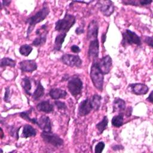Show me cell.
Wrapping results in <instances>:
<instances>
[{
	"instance_id": "cell-34",
	"label": "cell",
	"mask_w": 153,
	"mask_h": 153,
	"mask_svg": "<svg viewBox=\"0 0 153 153\" xmlns=\"http://www.w3.org/2000/svg\"><path fill=\"white\" fill-rule=\"evenodd\" d=\"M139 1V0H138ZM152 0H139V5L140 6H146L148 5H149L151 3H152Z\"/></svg>"
},
{
	"instance_id": "cell-22",
	"label": "cell",
	"mask_w": 153,
	"mask_h": 153,
	"mask_svg": "<svg viewBox=\"0 0 153 153\" xmlns=\"http://www.w3.org/2000/svg\"><path fill=\"white\" fill-rule=\"evenodd\" d=\"M22 86L25 91V92L29 96H31L30 90L32 88L31 81L29 77H25L22 80Z\"/></svg>"
},
{
	"instance_id": "cell-2",
	"label": "cell",
	"mask_w": 153,
	"mask_h": 153,
	"mask_svg": "<svg viewBox=\"0 0 153 153\" xmlns=\"http://www.w3.org/2000/svg\"><path fill=\"white\" fill-rule=\"evenodd\" d=\"M104 75L100 71L97 61L93 62L90 68V76L94 87L99 91H102Z\"/></svg>"
},
{
	"instance_id": "cell-40",
	"label": "cell",
	"mask_w": 153,
	"mask_h": 153,
	"mask_svg": "<svg viewBox=\"0 0 153 153\" xmlns=\"http://www.w3.org/2000/svg\"><path fill=\"white\" fill-rule=\"evenodd\" d=\"M102 44H104V42L106 41V33H103V34L102 35Z\"/></svg>"
},
{
	"instance_id": "cell-36",
	"label": "cell",
	"mask_w": 153,
	"mask_h": 153,
	"mask_svg": "<svg viewBox=\"0 0 153 153\" xmlns=\"http://www.w3.org/2000/svg\"><path fill=\"white\" fill-rule=\"evenodd\" d=\"M71 50L73 53H78L81 51V49L79 48V47L76 45H73L72 46H71Z\"/></svg>"
},
{
	"instance_id": "cell-25",
	"label": "cell",
	"mask_w": 153,
	"mask_h": 153,
	"mask_svg": "<svg viewBox=\"0 0 153 153\" xmlns=\"http://www.w3.org/2000/svg\"><path fill=\"white\" fill-rule=\"evenodd\" d=\"M32 112L31 109H29L28 111H24V112H22L19 114V116L22 118L23 119L25 120L26 121H27L32 124H36L37 123V119L36 118H30V114Z\"/></svg>"
},
{
	"instance_id": "cell-7",
	"label": "cell",
	"mask_w": 153,
	"mask_h": 153,
	"mask_svg": "<svg viewBox=\"0 0 153 153\" xmlns=\"http://www.w3.org/2000/svg\"><path fill=\"white\" fill-rule=\"evenodd\" d=\"M61 60L63 64L72 68H81L82 64V60L79 56L74 54H65L61 57Z\"/></svg>"
},
{
	"instance_id": "cell-10",
	"label": "cell",
	"mask_w": 153,
	"mask_h": 153,
	"mask_svg": "<svg viewBox=\"0 0 153 153\" xmlns=\"http://www.w3.org/2000/svg\"><path fill=\"white\" fill-rule=\"evenodd\" d=\"M97 63L103 75L109 73L112 65V60L109 55L103 56L99 62H97Z\"/></svg>"
},
{
	"instance_id": "cell-8",
	"label": "cell",
	"mask_w": 153,
	"mask_h": 153,
	"mask_svg": "<svg viewBox=\"0 0 153 153\" xmlns=\"http://www.w3.org/2000/svg\"><path fill=\"white\" fill-rule=\"evenodd\" d=\"M99 54V42L98 39H95L90 41L88 50V56L90 60L93 62H96L98 59Z\"/></svg>"
},
{
	"instance_id": "cell-24",
	"label": "cell",
	"mask_w": 153,
	"mask_h": 153,
	"mask_svg": "<svg viewBox=\"0 0 153 153\" xmlns=\"http://www.w3.org/2000/svg\"><path fill=\"white\" fill-rule=\"evenodd\" d=\"M101 99H102V97L99 94H94L92 96L90 100H91L93 110L95 111L99 110L101 105Z\"/></svg>"
},
{
	"instance_id": "cell-35",
	"label": "cell",
	"mask_w": 153,
	"mask_h": 153,
	"mask_svg": "<svg viewBox=\"0 0 153 153\" xmlns=\"http://www.w3.org/2000/svg\"><path fill=\"white\" fill-rule=\"evenodd\" d=\"M84 32V29L83 26H78L76 29H75V33L77 35H81Z\"/></svg>"
},
{
	"instance_id": "cell-13",
	"label": "cell",
	"mask_w": 153,
	"mask_h": 153,
	"mask_svg": "<svg viewBox=\"0 0 153 153\" xmlns=\"http://www.w3.org/2000/svg\"><path fill=\"white\" fill-rule=\"evenodd\" d=\"M128 88L129 91L136 94V95H143L145 94L148 92V87L142 83H134L128 85Z\"/></svg>"
},
{
	"instance_id": "cell-31",
	"label": "cell",
	"mask_w": 153,
	"mask_h": 153,
	"mask_svg": "<svg viewBox=\"0 0 153 153\" xmlns=\"http://www.w3.org/2000/svg\"><path fill=\"white\" fill-rule=\"evenodd\" d=\"M54 105L56 106V107L59 109V110H65L67 108V106L66 104L61 101L59 100H56L54 102Z\"/></svg>"
},
{
	"instance_id": "cell-5",
	"label": "cell",
	"mask_w": 153,
	"mask_h": 153,
	"mask_svg": "<svg viewBox=\"0 0 153 153\" xmlns=\"http://www.w3.org/2000/svg\"><path fill=\"white\" fill-rule=\"evenodd\" d=\"M123 38L121 41V45L123 47L135 44L136 45H141V39L135 32L130 30L126 29L122 33Z\"/></svg>"
},
{
	"instance_id": "cell-16",
	"label": "cell",
	"mask_w": 153,
	"mask_h": 153,
	"mask_svg": "<svg viewBox=\"0 0 153 153\" xmlns=\"http://www.w3.org/2000/svg\"><path fill=\"white\" fill-rule=\"evenodd\" d=\"M36 108L38 111L43 112L44 113H51L54 110V106L48 100H44L39 102L36 105Z\"/></svg>"
},
{
	"instance_id": "cell-26",
	"label": "cell",
	"mask_w": 153,
	"mask_h": 153,
	"mask_svg": "<svg viewBox=\"0 0 153 153\" xmlns=\"http://www.w3.org/2000/svg\"><path fill=\"white\" fill-rule=\"evenodd\" d=\"M0 63H1V68H4L6 66L14 68L16 65V61L9 57H4L1 59Z\"/></svg>"
},
{
	"instance_id": "cell-19",
	"label": "cell",
	"mask_w": 153,
	"mask_h": 153,
	"mask_svg": "<svg viewBox=\"0 0 153 153\" xmlns=\"http://www.w3.org/2000/svg\"><path fill=\"white\" fill-rule=\"evenodd\" d=\"M36 134V130L30 125L25 124L23 126L22 137L24 138H28L30 137L35 136Z\"/></svg>"
},
{
	"instance_id": "cell-15",
	"label": "cell",
	"mask_w": 153,
	"mask_h": 153,
	"mask_svg": "<svg viewBox=\"0 0 153 153\" xmlns=\"http://www.w3.org/2000/svg\"><path fill=\"white\" fill-rule=\"evenodd\" d=\"M36 124L44 131H51V122L50 118L47 115H42L37 119Z\"/></svg>"
},
{
	"instance_id": "cell-11",
	"label": "cell",
	"mask_w": 153,
	"mask_h": 153,
	"mask_svg": "<svg viewBox=\"0 0 153 153\" xmlns=\"http://www.w3.org/2000/svg\"><path fill=\"white\" fill-rule=\"evenodd\" d=\"M93 110L91 100L88 98L81 101L78 106V114L79 117H84L87 115Z\"/></svg>"
},
{
	"instance_id": "cell-12",
	"label": "cell",
	"mask_w": 153,
	"mask_h": 153,
	"mask_svg": "<svg viewBox=\"0 0 153 153\" xmlns=\"http://www.w3.org/2000/svg\"><path fill=\"white\" fill-rule=\"evenodd\" d=\"M99 33V24L96 20H92L87 27V38L91 41L97 38Z\"/></svg>"
},
{
	"instance_id": "cell-33",
	"label": "cell",
	"mask_w": 153,
	"mask_h": 153,
	"mask_svg": "<svg viewBox=\"0 0 153 153\" xmlns=\"http://www.w3.org/2000/svg\"><path fill=\"white\" fill-rule=\"evenodd\" d=\"M144 42L151 47H152V37L145 36L144 38Z\"/></svg>"
},
{
	"instance_id": "cell-9",
	"label": "cell",
	"mask_w": 153,
	"mask_h": 153,
	"mask_svg": "<svg viewBox=\"0 0 153 153\" xmlns=\"http://www.w3.org/2000/svg\"><path fill=\"white\" fill-rule=\"evenodd\" d=\"M98 5L100 12L105 16H110L114 12L115 7L111 1H99Z\"/></svg>"
},
{
	"instance_id": "cell-1",
	"label": "cell",
	"mask_w": 153,
	"mask_h": 153,
	"mask_svg": "<svg viewBox=\"0 0 153 153\" xmlns=\"http://www.w3.org/2000/svg\"><path fill=\"white\" fill-rule=\"evenodd\" d=\"M45 2H44V5L35 14L30 16L28 19H26V23L29 25L27 30V37L30 34L35 25L43 21L48 15L50 13V10L47 4H45Z\"/></svg>"
},
{
	"instance_id": "cell-14",
	"label": "cell",
	"mask_w": 153,
	"mask_h": 153,
	"mask_svg": "<svg viewBox=\"0 0 153 153\" xmlns=\"http://www.w3.org/2000/svg\"><path fill=\"white\" fill-rule=\"evenodd\" d=\"M19 68L22 72H32L37 69L38 66L33 60H24L19 63Z\"/></svg>"
},
{
	"instance_id": "cell-27",
	"label": "cell",
	"mask_w": 153,
	"mask_h": 153,
	"mask_svg": "<svg viewBox=\"0 0 153 153\" xmlns=\"http://www.w3.org/2000/svg\"><path fill=\"white\" fill-rule=\"evenodd\" d=\"M108 119L106 116H104L102 121L98 123L96 125V127L100 134L102 133L103 131L108 126Z\"/></svg>"
},
{
	"instance_id": "cell-41",
	"label": "cell",
	"mask_w": 153,
	"mask_h": 153,
	"mask_svg": "<svg viewBox=\"0 0 153 153\" xmlns=\"http://www.w3.org/2000/svg\"><path fill=\"white\" fill-rule=\"evenodd\" d=\"M10 1H3L2 2V4H3V5H8L9 4H10Z\"/></svg>"
},
{
	"instance_id": "cell-21",
	"label": "cell",
	"mask_w": 153,
	"mask_h": 153,
	"mask_svg": "<svg viewBox=\"0 0 153 153\" xmlns=\"http://www.w3.org/2000/svg\"><path fill=\"white\" fill-rule=\"evenodd\" d=\"M44 88L41 84V82L39 81H38V84L36 86V88H35L33 94H32V97L34 100H37L39 99H40L42 96H44Z\"/></svg>"
},
{
	"instance_id": "cell-37",
	"label": "cell",
	"mask_w": 153,
	"mask_h": 153,
	"mask_svg": "<svg viewBox=\"0 0 153 153\" xmlns=\"http://www.w3.org/2000/svg\"><path fill=\"white\" fill-rule=\"evenodd\" d=\"M112 149L114 151H117V150H120V149H123L124 147L122 145H115L112 147Z\"/></svg>"
},
{
	"instance_id": "cell-32",
	"label": "cell",
	"mask_w": 153,
	"mask_h": 153,
	"mask_svg": "<svg viewBox=\"0 0 153 153\" xmlns=\"http://www.w3.org/2000/svg\"><path fill=\"white\" fill-rule=\"evenodd\" d=\"M5 93L4 96V100L6 102H10V89L9 87H7L5 88Z\"/></svg>"
},
{
	"instance_id": "cell-3",
	"label": "cell",
	"mask_w": 153,
	"mask_h": 153,
	"mask_svg": "<svg viewBox=\"0 0 153 153\" xmlns=\"http://www.w3.org/2000/svg\"><path fill=\"white\" fill-rule=\"evenodd\" d=\"M76 22L75 17L66 13L64 17L57 20L55 23V30L59 33H65L70 30V29L74 25Z\"/></svg>"
},
{
	"instance_id": "cell-4",
	"label": "cell",
	"mask_w": 153,
	"mask_h": 153,
	"mask_svg": "<svg viewBox=\"0 0 153 153\" xmlns=\"http://www.w3.org/2000/svg\"><path fill=\"white\" fill-rule=\"evenodd\" d=\"M67 87L72 96L76 98L82 93L83 84L81 79L78 76L74 75L68 79Z\"/></svg>"
},
{
	"instance_id": "cell-39",
	"label": "cell",
	"mask_w": 153,
	"mask_h": 153,
	"mask_svg": "<svg viewBox=\"0 0 153 153\" xmlns=\"http://www.w3.org/2000/svg\"><path fill=\"white\" fill-rule=\"evenodd\" d=\"M152 91H151V93H150V94H149V95L148 96V97L146 98V100L147 101H148V102H149L150 103H152Z\"/></svg>"
},
{
	"instance_id": "cell-17",
	"label": "cell",
	"mask_w": 153,
	"mask_h": 153,
	"mask_svg": "<svg viewBox=\"0 0 153 153\" xmlns=\"http://www.w3.org/2000/svg\"><path fill=\"white\" fill-rule=\"evenodd\" d=\"M49 96L54 100H57L60 99H64L68 96L67 92L61 88H52L49 91Z\"/></svg>"
},
{
	"instance_id": "cell-23",
	"label": "cell",
	"mask_w": 153,
	"mask_h": 153,
	"mask_svg": "<svg viewBox=\"0 0 153 153\" xmlns=\"http://www.w3.org/2000/svg\"><path fill=\"white\" fill-rule=\"evenodd\" d=\"M124 123V114L120 112L118 115L112 117L111 120L112 125L115 127H120L123 126Z\"/></svg>"
},
{
	"instance_id": "cell-18",
	"label": "cell",
	"mask_w": 153,
	"mask_h": 153,
	"mask_svg": "<svg viewBox=\"0 0 153 153\" xmlns=\"http://www.w3.org/2000/svg\"><path fill=\"white\" fill-rule=\"evenodd\" d=\"M112 107L113 112L123 111L126 109V102L120 97H115L113 102Z\"/></svg>"
},
{
	"instance_id": "cell-20",
	"label": "cell",
	"mask_w": 153,
	"mask_h": 153,
	"mask_svg": "<svg viewBox=\"0 0 153 153\" xmlns=\"http://www.w3.org/2000/svg\"><path fill=\"white\" fill-rule=\"evenodd\" d=\"M67 33H59L56 36L54 44V50L56 51H60L62 48V44L65 41V37Z\"/></svg>"
},
{
	"instance_id": "cell-28",
	"label": "cell",
	"mask_w": 153,
	"mask_h": 153,
	"mask_svg": "<svg viewBox=\"0 0 153 153\" xmlns=\"http://www.w3.org/2000/svg\"><path fill=\"white\" fill-rule=\"evenodd\" d=\"M33 48L28 44H24L20 47L19 48V53L25 56H29L32 52Z\"/></svg>"
},
{
	"instance_id": "cell-29",
	"label": "cell",
	"mask_w": 153,
	"mask_h": 153,
	"mask_svg": "<svg viewBox=\"0 0 153 153\" xmlns=\"http://www.w3.org/2000/svg\"><path fill=\"white\" fill-rule=\"evenodd\" d=\"M20 127L18 128L15 127L14 126H10V134L13 137L16 138V139H19V131L20 130Z\"/></svg>"
},
{
	"instance_id": "cell-6",
	"label": "cell",
	"mask_w": 153,
	"mask_h": 153,
	"mask_svg": "<svg viewBox=\"0 0 153 153\" xmlns=\"http://www.w3.org/2000/svg\"><path fill=\"white\" fill-rule=\"evenodd\" d=\"M41 137L47 143L50 144L56 147H59L63 145V140L57 134L51 131H44L41 133Z\"/></svg>"
},
{
	"instance_id": "cell-42",
	"label": "cell",
	"mask_w": 153,
	"mask_h": 153,
	"mask_svg": "<svg viewBox=\"0 0 153 153\" xmlns=\"http://www.w3.org/2000/svg\"><path fill=\"white\" fill-rule=\"evenodd\" d=\"M1 139H2L3 138V136H4V133H3V131H2V128H1Z\"/></svg>"
},
{
	"instance_id": "cell-38",
	"label": "cell",
	"mask_w": 153,
	"mask_h": 153,
	"mask_svg": "<svg viewBox=\"0 0 153 153\" xmlns=\"http://www.w3.org/2000/svg\"><path fill=\"white\" fill-rule=\"evenodd\" d=\"M131 112H132V108L131 107H128L127 108V109L126 110V115L127 117H130L131 115Z\"/></svg>"
},
{
	"instance_id": "cell-30",
	"label": "cell",
	"mask_w": 153,
	"mask_h": 153,
	"mask_svg": "<svg viewBox=\"0 0 153 153\" xmlns=\"http://www.w3.org/2000/svg\"><path fill=\"white\" fill-rule=\"evenodd\" d=\"M105 144L103 142H98L95 146V148H94L95 153H101L103 151L105 148Z\"/></svg>"
}]
</instances>
